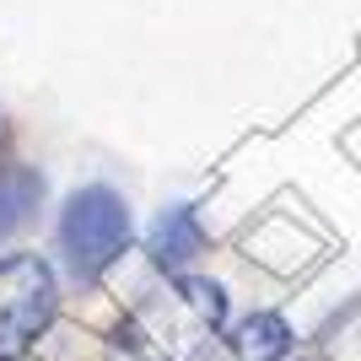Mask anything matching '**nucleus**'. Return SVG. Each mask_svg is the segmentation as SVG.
I'll list each match as a JSON object with an SVG mask.
<instances>
[{"label":"nucleus","mask_w":361,"mask_h":361,"mask_svg":"<svg viewBox=\"0 0 361 361\" xmlns=\"http://www.w3.org/2000/svg\"><path fill=\"white\" fill-rule=\"evenodd\" d=\"M60 307V286L38 254L0 259V361H16L22 350L49 329Z\"/></svg>","instance_id":"nucleus-2"},{"label":"nucleus","mask_w":361,"mask_h":361,"mask_svg":"<svg viewBox=\"0 0 361 361\" xmlns=\"http://www.w3.org/2000/svg\"><path fill=\"white\" fill-rule=\"evenodd\" d=\"M178 297H183V307H189L205 329H216V324L226 318V297H221L216 281H189V275H183V281H178Z\"/></svg>","instance_id":"nucleus-6"},{"label":"nucleus","mask_w":361,"mask_h":361,"mask_svg":"<svg viewBox=\"0 0 361 361\" xmlns=\"http://www.w3.org/2000/svg\"><path fill=\"white\" fill-rule=\"evenodd\" d=\"M0 151H6V119H0ZM0 167H6V162H0Z\"/></svg>","instance_id":"nucleus-7"},{"label":"nucleus","mask_w":361,"mask_h":361,"mask_svg":"<svg viewBox=\"0 0 361 361\" xmlns=\"http://www.w3.org/2000/svg\"><path fill=\"white\" fill-rule=\"evenodd\" d=\"M200 248H205V226L195 221L189 205H173V211L157 216V226H151V259L162 270H183Z\"/></svg>","instance_id":"nucleus-3"},{"label":"nucleus","mask_w":361,"mask_h":361,"mask_svg":"<svg viewBox=\"0 0 361 361\" xmlns=\"http://www.w3.org/2000/svg\"><path fill=\"white\" fill-rule=\"evenodd\" d=\"M232 356L238 361H286L291 356V329L275 313H254L232 329Z\"/></svg>","instance_id":"nucleus-5"},{"label":"nucleus","mask_w":361,"mask_h":361,"mask_svg":"<svg viewBox=\"0 0 361 361\" xmlns=\"http://www.w3.org/2000/svg\"><path fill=\"white\" fill-rule=\"evenodd\" d=\"M38 200H44V178L32 167H16V162L0 167V238L22 232L38 211Z\"/></svg>","instance_id":"nucleus-4"},{"label":"nucleus","mask_w":361,"mask_h":361,"mask_svg":"<svg viewBox=\"0 0 361 361\" xmlns=\"http://www.w3.org/2000/svg\"><path fill=\"white\" fill-rule=\"evenodd\" d=\"M124 243H130V205L114 189H103V183L75 189L65 216H60V248L71 259V270L75 275H103L124 254Z\"/></svg>","instance_id":"nucleus-1"}]
</instances>
